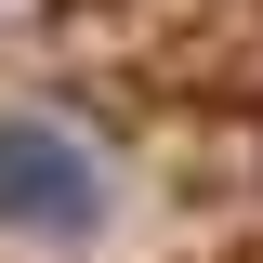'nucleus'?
I'll use <instances>...</instances> for the list:
<instances>
[{
	"label": "nucleus",
	"instance_id": "nucleus-1",
	"mask_svg": "<svg viewBox=\"0 0 263 263\" xmlns=\"http://www.w3.org/2000/svg\"><path fill=\"white\" fill-rule=\"evenodd\" d=\"M0 197L40 211V224H79V211H92V184H79L66 158H40V145H0Z\"/></svg>",
	"mask_w": 263,
	"mask_h": 263
}]
</instances>
